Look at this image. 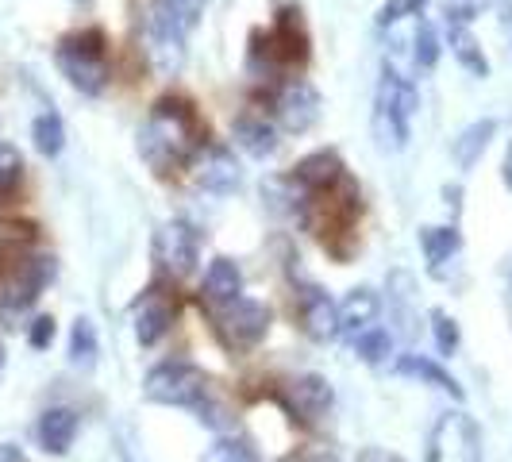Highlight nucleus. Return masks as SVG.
Returning a JSON list of instances; mask_svg holds the SVG:
<instances>
[{
    "mask_svg": "<svg viewBox=\"0 0 512 462\" xmlns=\"http://www.w3.org/2000/svg\"><path fill=\"white\" fill-rule=\"evenodd\" d=\"M0 462H27L16 443H0Z\"/></svg>",
    "mask_w": 512,
    "mask_h": 462,
    "instance_id": "e433bc0d",
    "label": "nucleus"
},
{
    "mask_svg": "<svg viewBox=\"0 0 512 462\" xmlns=\"http://www.w3.org/2000/svg\"><path fill=\"white\" fill-rule=\"evenodd\" d=\"M416 108H420L416 85L397 74L393 66H385L382 81H378V97H374V120H370L378 151H405Z\"/></svg>",
    "mask_w": 512,
    "mask_h": 462,
    "instance_id": "f03ea898",
    "label": "nucleus"
},
{
    "mask_svg": "<svg viewBox=\"0 0 512 462\" xmlns=\"http://www.w3.org/2000/svg\"><path fill=\"white\" fill-rule=\"evenodd\" d=\"M412 47H416L412 58H416L420 70H432V66L439 62V35L428 20H420V27H416V43H412Z\"/></svg>",
    "mask_w": 512,
    "mask_h": 462,
    "instance_id": "7c9ffc66",
    "label": "nucleus"
},
{
    "mask_svg": "<svg viewBox=\"0 0 512 462\" xmlns=\"http://www.w3.org/2000/svg\"><path fill=\"white\" fill-rule=\"evenodd\" d=\"M31 139H35V151L47 154V158L62 154V147H66L62 116H58V112H43V116H35V124H31Z\"/></svg>",
    "mask_w": 512,
    "mask_h": 462,
    "instance_id": "393cba45",
    "label": "nucleus"
},
{
    "mask_svg": "<svg viewBox=\"0 0 512 462\" xmlns=\"http://www.w3.org/2000/svg\"><path fill=\"white\" fill-rule=\"evenodd\" d=\"M355 462H405V459L393 455V451H385V447H366V451H359V459Z\"/></svg>",
    "mask_w": 512,
    "mask_h": 462,
    "instance_id": "f704fd0d",
    "label": "nucleus"
},
{
    "mask_svg": "<svg viewBox=\"0 0 512 462\" xmlns=\"http://www.w3.org/2000/svg\"><path fill=\"white\" fill-rule=\"evenodd\" d=\"M278 462H339L335 455H328V451H312V455H285V459Z\"/></svg>",
    "mask_w": 512,
    "mask_h": 462,
    "instance_id": "c9c22d12",
    "label": "nucleus"
},
{
    "mask_svg": "<svg viewBox=\"0 0 512 462\" xmlns=\"http://www.w3.org/2000/svg\"><path fill=\"white\" fill-rule=\"evenodd\" d=\"M428 462H482V432L470 416H443L432 432Z\"/></svg>",
    "mask_w": 512,
    "mask_h": 462,
    "instance_id": "6e6552de",
    "label": "nucleus"
},
{
    "mask_svg": "<svg viewBox=\"0 0 512 462\" xmlns=\"http://www.w3.org/2000/svg\"><path fill=\"white\" fill-rule=\"evenodd\" d=\"M70 362L81 370H89L97 362V328L85 316H77L74 328H70Z\"/></svg>",
    "mask_w": 512,
    "mask_h": 462,
    "instance_id": "a878e982",
    "label": "nucleus"
},
{
    "mask_svg": "<svg viewBox=\"0 0 512 462\" xmlns=\"http://www.w3.org/2000/svg\"><path fill=\"white\" fill-rule=\"evenodd\" d=\"M27 343H31L35 351L51 347V343H54V320H51V316H39V320L31 324V332H27Z\"/></svg>",
    "mask_w": 512,
    "mask_h": 462,
    "instance_id": "72a5a7b5",
    "label": "nucleus"
},
{
    "mask_svg": "<svg viewBox=\"0 0 512 462\" xmlns=\"http://www.w3.org/2000/svg\"><path fill=\"white\" fill-rule=\"evenodd\" d=\"M208 393H212V382L205 370L181 359L158 362L143 378V397L154 405H170V409H197Z\"/></svg>",
    "mask_w": 512,
    "mask_h": 462,
    "instance_id": "39448f33",
    "label": "nucleus"
},
{
    "mask_svg": "<svg viewBox=\"0 0 512 462\" xmlns=\"http://www.w3.org/2000/svg\"><path fill=\"white\" fill-rule=\"evenodd\" d=\"M170 324H174V305H170V297H162V293L143 297V305L135 312V339H139L143 347H154L162 335L170 332Z\"/></svg>",
    "mask_w": 512,
    "mask_h": 462,
    "instance_id": "a211bd4d",
    "label": "nucleus"
},
{
    "mask_svg": "<svg viewBox=\"0 0 512 462\" xmlns=\"http://www.w3.org/2000/svg\"><path fill=\"white\" fill-rule=\"evenodd\" d=\"M147 43H151V58L162 74H178L185 62V31L178 24H170L166 16L151 12L147 20Z\"/></svg>",
    "mask_w": 512,
    "mask_h": 462,
    "instance_id": "ddd939ff",
    "label": "nucleus"
},
{
    "mask_svg": "<svg viewBox=\"0 0 512 462\" xmlns=\"http://www.w3.org/2000/svg\"><path fill=\"white\" fill-rule=\"evenodd\" d=\"M201 462H258V455H255V447H251L247 439L224 436V439H216V443L208 447Z\"/></svg>",
    "mask_w": 512,
    "mask_h": 462,
    "instance_id": "c85d7f7f",
    "label": "nucleus"
},
{
    "mask_svg": "<svg viewBox=\"0 0 512 462\" xmlns=\"http://www.w3.org/2000/svg\"><path fill=\"white\" fill-rule=\"evenodd\" d=\"M424 12V0H385L378 8V27H393L409 16H420Z\"/></svg>",
    "mask_w": 512,
    "mask_h": 462,
    "instance_id": "473e14b6",
    "label": "nucleus"
},
{
    "mask_svg": "<svg viewBox=\"0 0 512 462\" xmlns=\"http://www.w3.org/2000/svg\"><path fill=\"white\" fill-rule=\"evenodd\" d=\"M0 308L20 312V308L35 305L39 293L47 289L54 278V258L51 255H31L20 243L8 247V255H0Z\"/></svg>",
    "mask_w": 512,
    "mask_h": 462,
    "instance_id": "7ed1b4c3",
    "label": "nucleus"
},
{
    "mask_svg": "<svg viewBox=\"0 0 512 462\" xmlns=\"http://www.w3.org/2000/svg\"><path fill=\"white\" fill-rule=\"evenodd\" d=\"M378 293L370 289V285H359V289H351L347 297H343V305H339V335H362L366 328H374V320H378Z\"/></svg>",
    "mask_w": 512,
    "mask_h": 462,
    "instance_id": "dca6fc26",
    "label": "nucleus"
},
{
    "mask_svg": "<svg viewBox=\"0 0 512 462\" xmlns=\"http://www.w3.org/2000/svg\"><path fill=\"white\" fill-rule=\"evenodd\" d=\"M151 12L166 16L170 24H178L189 35L197 27V20H201V12H205V0H154Z\"/></svg>",
    "mask_w": 512,
    "mask_h": 462,
    "instance_id": "bb28decb",
    "label": "nucleus"
},
{
    "mask_svg": "<svg viewBox=\"0 0 512 462\" xmlns=\"http://www.w3.org/2000/svg\"><path fill=\"white\" fill-rule=\"evenodd\" d=\"M193 162H197L193 178L208 193H231L239 185V162L228 147H201V154Z\"/></svg>",
    "mask_w": 512,
    "mask_h": 462,
    "instance_id": "4468645a",
    "label": "nucleus"
},
{
    "mask_svg": "<svg viewBox=\"0 0 512 462\" xmlns=\"http://www.w3.org/2000/svg\"><path fill=\"white\" fill-rule=\"evenodd\" d=\"M420 247H424L428 266H432V270H439L443 262H451V258L459 255L462 235L455 228H420Z\"/></svg>",
    "mask_w": 512,
    "mask_h": 462,
    "instance_id": "b1692460",
    "label": "nucleus"
},
{
    "mask_svg": "<svg viewBox=\"0 0 512 462\" xmlns=\"http://www.w3.org/2000/svg\"><path fill=\"white\" fill-rule=\"evenodd\" d=\"M216 328H220V339L231 351H251L270 332V308L255 297H235L228 305H220Z\"/></svg>",
    "mask_w": 512,
    "mask_h": 462,
    "instance_id": "423d86ee",
    "label": "nucleus"
},
{
    "mask_svg": "<svg viewBox=\"0 0 512 462\" xmlns=\"http://www.w3.org/2000/svg\"><path fill=\"white\" fill-rule=\"evenodd\" d=\"M270 43H274V54H278V62H305L308 58V39H305V27H301V12H282L278 16V27H274V35H270Z\"/></svg>",
    "mask_w": 512,
    "mask_h": 462,
    "instance_id": "6ab92c4d",
    "label": "nucleus"
},
{
    "mask_svg": "<svg viewBox=\"0 0 512 462\" xmlns=\"http://www.w3.org/2000/svg\"><path fill=\"white\" fill-rule=\"evenodd\" d=\"M397 374L416 378V382H424V385H436L443 393H451L455 401H462V385L455 382L439 362L428 359V355H401V359H397Z\"/></svg>",
    "mask_w": 512,
    "mask_h": 462,
    "instance_id": "412c9836",
    "label": "nucleus"
},
{
    "mask_svg": "<svg viewBox=\"0 0 512 462\" xmlns=\"http://www.w3.org/2000/svg\"><path fill=\"white\" fill-rule=\"evenodd\" d=\"M432 335H436L439 355H455V347H459V324H455V316H447L443 308H432Z\"/></svg>",
    "mask_w": 512,
    "mask_h": 462,
    "instance_id": "2f4dec72",
    "label": "nucleus"
},
{
    "mask_svg": "<svg viewBox=\"0 0 512 462\" xmlns=\"http://www.w3.org/2000/svg\"><path fill=\"white\" fill-rule=\"evenodd\" d=\"M297 312H301V328L316 343H332L339 335V305L320 289V285H301L297 293Z\"/></svg>",
    "mask_w": 512,
    "mask_h": 462,
    "instance_id": "9b49d317",
    "label": "nucleus"
},
{
    "mask_svg": "<svg viewBox=\"0 0 512 462\" xmlns=\"http://www.w3.org/2000/svg\"><path fill=\"white\" fill-rule=\"evenodd\" d=\"M35 436H39V447H43L47 455H66L77 439V412L74 409H47L43 416H39Z\"/></svg>",
    "mask_w": 512,
    "mask_h": 462,
    "instance_id": "f3484780",
    "label": "nucleus"
},
{
    "mask_svg": "<svg viewBox=\"0 0 512 462\" xmlns=\"http://www.w3.org/2000/svg\"><path fill=\"white\" fill-rule=\"evenodd\" d=\"M447 39H451V54L459 58V66L466 74L489 77V62L482 47H478V39L470 35V24H447Z\"/></svg>",
    "mask_w": 512,
    "mask_h": 462,
    "instance_id": "5701e85b",
    "label": "nucleus"
},
{
    "mask_svg": "<svg viewBox=\"0 0 512 462\" xmlns=\"http://www.w3.org/2000/svg\"><path fill=\"white\" fill-rule=\"evenodd\" d=\"M205 297L212 305H228L235 297H243V270L231 258H212L205 274Z\"/></svg>",
    "mask_w": 512,
    "mask_h": 462,
    "instance_id": "aec40b11",
    "label": "nucleus"
},
{
    "mask_svg": "<svg viewBox=\"0 0 512 462\" xmlns=\"http://www.w3.org/2000/svg\"><path fill=\"white\" fill-rule=\"evenodd\" d=\"M0 362H4V355H0Z\"/></svg>",
    "mask_w": 512,
    "mask_h": 462,
    "instance_id": "ea45409f",
    "label": "nucleus"
},
{
    "mask_svg": "<svg viewBox=\"0 0 512 462\" xmlns=\"http://www.w3.org/2000/svg\"><path fill=\"white\" fill-rule=\"evenodd\" d=\"M505 185L512 189V143H509V151H505Z\"/></svg>",
    "mask_w": 512,
    "mask_h": 462,
    "instance_id": "4c0bfd02",
    "label": "nucleus"
},
{
    "mask_svg": "<svg viewBox=\"0 0 512 462\" xmlns=\"http://www.w3.org/2000/svg\"><path fill=\"white\" fill-rule=\"evenodd\" d=\"M501 24H505V31H509V39H512V4L501 12Z\"/></svg>",
    "mask_w": 512,
    "mask_h": 462,
    "instance_id": "58836bf2",
    "label": "nucleus"
},
{
    "mask_svg": "<svg viewBox=\"0 0 512 462\" xmlns=\"http://www.w3.org/2000/svg\"><path fill=\"white\" fill-rule=\"evenodd\" d=\"M343 178H347V174H343V158H339L335 151L305 154V158L293 166V174H289L293 189H297L305 201H312V197H320V193L335 189Z\"/></svg>",
    "mask_w": 512,
    "mask_h": 462,
    "instance_id": "9d476101",
    "label": "nucleus"
},
{
    "mask_svg": "<svg viewBox=\"0 0 512 462\" xmlns=\"http://www.w3.org/2000/svg\"><path fill=\"white\" fill-rule=\"evenodd\" d=\"M493 131H497V120H474L470 128H462V135L451 143V154H455L459 170H474V166H478V158H482V151L489 147Z\"/></svg>",
    "mask_w": 512,
    "mask_h": 462,
    "instance_id": "4be33fe9",
    "label": "nucleus"
},
{
    "mask_svg": "<svg viewBox=\"0 0 512 462\" xmlns=\"http://www.w3.org/2000/svg\"><path fill=\"white\" fill-rule=\"evenodd\" d=\"M205 147V131L193 112V104L181 97H162L151 108L147 124L139 131V154L154 174H170L189 166Z\"/></svg>",
    "mask_w": 512,
    "mask_h": 462,
    "instance_id": "f257e3e1",
    "label": "nucleus"
},
{
    "mask_svg": "<svg viewBox=\"0 0 512 462\" xmlns=\"http://www.w3.org/2000/svg\"><path fill=\"white\" fill-rule=\"evenodd\" d=\"M320 93L308 85L305 77H293V81H285L282 89H278V97H274V116H278V128L289 131V135H301L308 131L316 120H320Z\"/></svg>",
    "mask_w": 512,
    "mask_h": 462,
    "instance_id": "1a4fd4ad",
    "label": "nucleus"
},
{
    "mask_svg": "<svg viewBox=\"0 0 512 462\" xmlns=\"http://www.w3.org/2000/svg\"><path fill=\"white\" fill-rule=\"evenodd\" d=\"M24 178V154L12 143H0V197H8Z\"/></svg>",
    "mask_w": 512,
    "mask_h": 462,
    "instance_id": "c756f323",
    "label": "nucleus"
},
{
    "mask_svg": "<svg viewBox=\"0 0 512 462\" xmlns=\"http://www.w3.org/2000/svg\"><path fill=\"white\" fill-rule=\"evenodd\" d=\"M58 70L70 77L77 93L85 97H97L108 85V54H104V35L97 27L89 31H74L58 43Z\"/></svg>",
    "mask_w": 512,
    "mask_h": 462,
    "instance_id": "20e7f679",
    "label": "nucleus"
},
{
    "mask_svg": "<svg viewBox=\"0 0 512 462\" xmlns=\"http://www.w3.org/2000/svg\"><path fill=\"white\" fill-rule=\"evenodd\" d=\"M231 135H235V143L243 151L255 154V158H266V154L278 151V128H274V120H266V112H255V108H247V112L235 116Z\"/></svg>",
    "mask_w": 512,
    "mask_h": 462,
    "instance_id": "2eb2a0df",
    "label": "nucleus"
},
{
    "mask_svg": "<svg viewBox=\"0 0 512 462\" xmlns=\"http://www.w3.org/2000/svg\"><path fill=\"white\" fill-rule=\"evenodd\" d=\"M282 405L297 420L316 424L324 412L332 409V385H328V378H320V374H301V378H293L282 389Z\"/></svg>",
    "mask_w": 512,
    "mask_h": 462,
    "instance_id": "f8f14e48",
    "label": "nucleus"
},
{
    "mask_svg": "<svg viewBox=\"0 0 512 462\" xmlns=\"http://www.w3.org/2000/svg\"><path fill=\"white\" fill-rule=\"evenodd\" d=\"M197 258H201V231L193 228L189 220H170L162 224L154 235V262L166 278H185L197 270Z\"/></svg>",
    "mask_w": 512,
    "mask_h": 462,
    "instance_id": "0eeeda50",
    "label": "nucleus"
},
{
    "mask_svg": "<svg viewBox=\"0 0 512 462\" xmlns=\"http://www.w3.org/2000/svg\"><path fill=\"white\" fill-rule=\"evenodd\" d=\"M355 351H359L362 362H370V366H378L393 355V335L382 332V328H366L362 335H355Z\"/></svg>",
    "mask_w": 512,
    "mask_h": 462,
    "instance_id": "cd10ccee",
    "label": "nucleus"
}]
</instances>
